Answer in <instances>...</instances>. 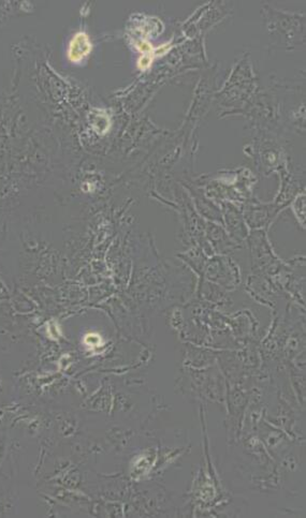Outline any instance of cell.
<instances>
[{
	"instance_id": "obj_1",
	"label": "cell",
	"mask_w": 306,
	"mask_h": 518,
	"mask_svg": "<svg viewBox=\"0 0 306 518\" xmlns=\"http://www.w3.org/2000/svg\"><path fill=\"white\" fill-rule=\"evenodd\" d=\"M91 50V43L89 38L84 33H79L71 39L68 47V58L74 64L81 63L86 58Z\"/></svg>"
},
{
	"instance_id": "obj_2",
	"label": "cell",
	"mask_w": 306,
	"mask_h": 518,
	"mask_svg": "<svg viewBox=\"0 0 306 518\" xmlns=\"http://www.w3.org/2000/svg\"><path fill=\"white\" fill-rule=\"evenodd\" d=\"M150 64H151V56H149L148 54L143 55V56L140 58L139 63H138L139 68H140L141 70H145V69H147V68L150 66Z\"/></svg>"
}]
</instances>
